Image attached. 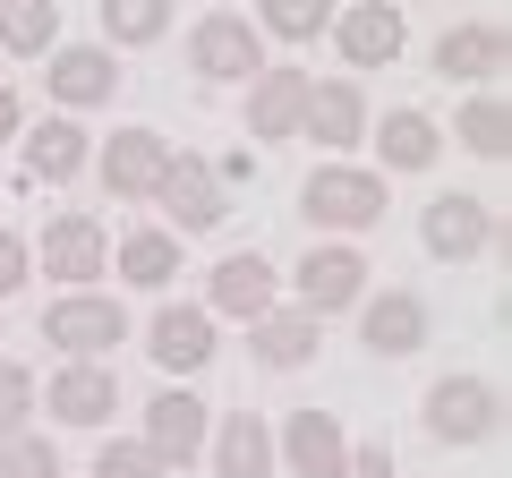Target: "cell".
<instances>
[{"label": "cell", "instance_id": "cell-6", "mask_svg": "<svg viewBox=\"0 0 512 478\" xmlns=\"http://www.w3.org/2000/svg\"><path fill=\"white\" fill-rule=\"evenodd\" d=\"M43 342L69 350V359H103L111 342H128V308L103 291H60L52 308H43Z\"/></svg>", "mask_w": 512, "mask_h": 478}, {"label": "cell", "instance_id": "cell-5", "mask_svg": "<svg viewBox=\"0 0 512 478\" xmlns=\"http://www.w3.org/2000/svg\"><path fill=\"white\" fill-rule=\"evenodd\" d=\"M504 427V393L487 376H436L427 385V436L436 444H487Z\"/></svg>", "mask_w": 512, "mask_h": 478}, {"label": "cell", "instance_id": "cell-20", "mask_svg": "<svg viewBox=\"0 0 512 478\" xmlns=\"http://www.w3.org/2000/svg\"><path fill=\"white\" fill-rule=\"evenodd\" d=\"M248 342H256V368L291 376V368H308V359H316V342H325V325H316L308 308H265V316L248 325Z\"/></svg>", "mask_w": 512, "mask_h": 478}, {"label": "cell", "instance_id": "cell-25", "mask_svg": "<svg viewBox=\"0 0 512 478\" xmlns=\"http://www.w3.org/2000/svg\"><path fill=\"white\" fill-rule=\"evenodd\" d=\"M120 282L128 291H171L180 282V239L171 231H120Z\"/></svg>", "mask_w": 512, "mask_h": 478}, {"label": "cell", "instance_id": "cell-3", "mask_svg": "<svg viewBox=\"0 0 512 478\" xmlns=\"http://www.w3.org/2000/svg\"><path fill=\"white\" fill-rule=\"evenodd\" d=\"M188 69H197L205 86H248V77L265 69V43H256V26L239 18V9H214V18L188 26Z\"/></svg>", "mask_w": 512, "mask_h": 478}, {"label": "cell", "instance_id": "cell-7", "mask_svg": "<svg viewBox=\"0 0 512 478\" xmlns=\"http://www.w3.org/2000/svg\"><path fill=\"white\" fill-rule=\"evenodd\" d=\"M35 257H43V274H52L60 291H94V282L111 274V231L94 214H52Z\"/></svg>", "mask_w": 512, "mask_h": 478}, {"label": "cell", "instance_id": "cell-13", "mask_svg": "<svg viewBox=\"0 0 512 478\" xmlns=\"http://www.w3.org/2000/svg\"><path fill=\"white\" fill-rule=\"evenodd\" d=\"M52 103L60 111H94V103H111L120 94V52H103V43H52Z\"/></svg>", "mask_w": 512, "mask_h": 478}, {"label": "cell", "instance_id": "cell-26", "mask_svg": "<svg viewBox=\"0 0 512 478\" xmlns=\"http://www.w3.org/2000/svg\"><path fill=\"white\" fill-rule=\"evenodd\" d=\"M171 35V0H103V52H146Z\"/></svg>", "mask_w": 512, "mask_h": 478}, {"label": "cell", "instance_id": "cell-11", "mask_svg": "<svg viewBox=\"0 0 512 478\" xmlns=\"http://www.w3.org/2000/svg\"><path fill=\"white\" fill-rule=\"evenodd\" d=\"M419 239H427V257L470 265L478 248L495 239V205H487V197H461V188H444V197L419 205Z\"/></svg>", "mask_w": 512, "mask_h": 478}, {"label": "cell", "instance_id": "cell-10", "mask_svg": "<svg viewBox=\"0 0 512 478\" xmlns=\"http://www.w3.org/2000/svg\"><path fill=\"white\" fill-rule=\"evenodd\" d=\"M265 308H282V265L274 257L239 248V257H222L214 274H205V316H239V325H256Z\"/></svg>", "mask_w": 512, "mask_h": 478}, {"label": "cell", "instance_id": "cell-21", "mask_svg": "<svg viewBox=\"0 0 512 478\" xmlns=\"http://www.w3.org/2000/svg\"><path fill=\"white\" fill-rule=\"evenodd\" d=\"M376 163L393 171V180L436 171V163H444V129L427 120V111H384V120H376Z\"/></svg>", "mask_w": 512, "mask_h": 478}, {"label": "cell", "instance_id": "cell-9", "mask_svg": "<svg viewBox=\"0 0 512 478\" xmlns=\"http://www.w3.org/2000/svg\"><path fill=\"white\" fill-rule=\"evenodd\" d=\"M205 436H214V410H205L188 385H163L146 402V436H137V444H146L163 470H188V461L205 453Z\"/></svg>", "mask_w": 512, "mask_h": 478}, {"label": "cell", "instance_id": "cell-17", "mask_svg": "<svg viewBox=\"0 0 512 478\" xmlns=\"http://www.w3.org/2000/svg\"><path fill=\"white\" fill-rule=\"evenodd\" d=\"M299 137H316L325 154L359 146V137H367V94L350 86V77H316V86H308V111H299Z\"/></svg>", "mask_w": 512, "mask_h": 478}, {"label": "cell", "instance_id": "cell-1", "mask_svg": "<svg viewBox=\"0 0 512 478\" xmlns=\"http://www.w3.org/2000/svg\"><path fill=\"white\" fill-rule=\"evenodd\" d=\"M384 205H393L384 171H359V163H316L308 188H299V214H308L316 231H376Z\"/></svg>", "mask_w": 512, "mask_h": 478}, {"label": "cell", "instance_id": "cell-8", "mask_svg": "<svg viewBox=\"0 0 512 478\" xmlns=\"http://www.w3.org/2000/svg\"><path fill=\"white\" fill-rule=\"evenodd\" d=\"M163 163H171L163 129H120V137L94 146V180H103V197H120V205H146L154 180H163Z\"/></svg>", "mask_w": 512, "mask_h": 478}, {"label": "cell", "instance_id": "cell-16", "mask_svg": "<svg viewBox=\"0 0 512 478\" xmlns=\"http://www.w3.org/2000/svg\"><path fill=\"white\" fill-rule=\"evenodd\" d=\"M359 342L376 350V359H410V350H427V299H419V291H376V299H359Z\"/></svg>", "mask_w": 512, "mask_h": 478}, {"label": "cell", "instance_id": "cell-4", "mask_svg": "<svg viewBox=\"0 0 512 478\" xmlns=\"http://www.w3.org/2000/svg\"><path fill=\"white\" fill-rule=\"evenodd\" d=\"M291 291H299V308L325 325V316H342V308H359V299H367V257H359V248H342V239H316L308 257L291 265Z\"/></svg>", "mask_w": 512, "mask_h": 478}, {"label": "cell", "instance_id": "cell-35", "mask_svg": "<svg viewBox=\"0 0 512 478\" xmlns=\"http://www.w3.org/2000/svg\"><path fill=\"white\" fill-rule=\"evenodd\" d=\"M18 120H26V111H18V94L0 86V146H9V137H18Z\"/></svg>", "mask_w": 512, "mask_h": 478}, {"label": "cell", "instance_id": "cell-18", "mask_svg": "<svg viewBox=\"0 0 512 478\" xmlns=\"http://www.w3.org/2000/svg\"><path fill=\"white\" fill-rule=\"evenodd\" d=\"M146 350H154V368H163V376H197L222 342H214V316H205V308H163L146 325Z\"/></svg>", "mask_w": 512, "mask_h": 478}, {"label": "cell", "instance_id": "cell-23", "mask_svg": "<svg viewBox=\"0 0 512 478\" xmlns=\"http://www.w3.org/2000/svg\"><path fill=\"white\" fill-rule=\"evenodd\" d=\"M495 69H504V26L470 18V26H453V35H436V77L444 86H487Z\"/></svg>", "mask_w": 512, "mask_h": 478}, {"label": "cell", "instance_id": "cell-32", "mask_svg": "<svg viewBox=\"0 0 512 478\" xmlns=\"http://www.w3.org/2000/svg\"><path fill=\"white\" fill-rule=\"evenodd\" d=\"M94 478H163V461H154V453H146L137 436H128V444L111 436L103 453H94Z\"/></svg>", "mask_w": 512, "mask_h": 478}, {"label": "cell", "instance_id": "cell-36", "mask_svg": "<svg viewBox=\"0 0 512 478\" xmlns=\"http://www.w3.org/2000/svg\"><path fill=\"white\" fill-rule=\"evenodd\" d=\"M0 9H9V0H0Z\"/></svg>", "mask_w": 512, "mask_h": 478}, {"label": "cell", "instance_id": "cell-34", "mask_svg": "<svg viewBox=\"0 0 512 478\" xmlns=\"http://www.w3.org/2000/svg\"><path fill=\"white\" fill-rule=\"evenodd\" d=\"M342 478H393V453H384V444H350V453H342Z\"/></svg>", "mask_w": 512, "mask_h": 478}, {"label": "cell", "instance_id": "cell-30", "mask_svg": "<svg viewBox=\"0 0 512 478\" xmlns=\"http://www.w3.org/2000/svg\"><path fill=\"white\" fill-rule=\"evenodd\" d=\"M35 410H43V385H35V368L0 359V436H26V427H35Z\"/></svg>", "mask_w": 512, "mask_h": 478}, {"label": "cell", "instance_id": "cell-22", "mask_svg": "<svg viewBox=\"0 0 512 478\" xmlns=\"http://www.w3.org/2000/svg\"><path fill=\"white\" fill-rule=\"evenodd\" d=\"M205 453H214V478H274V427L256 419V410H231L205 436Z\"/></svg>", "mask_w": 512, "mask_h": 478}, {"label": "cell", "instance_id": "cell-24", "mask_svg": "<svg viewBox=\"0 0 512 478\" xmlns=\"http://www.w3.org/2000/svg\"><path fill=\"white\" fill-rule=\"evenodd\" d=\"M86 163H94V137L77 129L69 111H60V120H43V129L26 137V180H52V188H60V180H77Z\"/></svg>", "mask_w": 512, "mask_h": 478}, {"label": "cell", "instance_id": "cell-31", "mask_svg": "<svg viewBox=\"0 0 512 478\" xmlns=\"http://www.w3.org/2000/svg\"><path fill=\"white\" fill-rule=\"evenodd\" d=\"M0 478H60V453H52V436H0Z\"/></svg>", "mask_w": 512, "mask_h": 478}, {"label": "cell", "instance_id": "cell-29", "mask_svg": "<svg viewBox=\"0 0 512 478\" xmlns=\"http://www.w3.org/2000/svg\"><path fill=\"white\" fill-rule=\"evenodd\" d=\"M256 26L274 43H316L333 26V0H256Z\"/></svg>", "mask_w": 512, "mask_h": 478}, {"label": "cell", "instance_id": "cell-15", "mask_svg": "<svg viewBox=\"0 0 512 478\" xmlns=\"http://www.w3.org/2000/svg\"><path fill=\"white\" fill-rule=\"evenodd\" d=\"M308 69H282V60H265V69L248 77V137H265V146H282V137H299V111H308Z\"/></svg>", "mask_w": 512, "mask_h": 478}, {"label": "cell", "instance_id": "cell-28", "mask_svg": "<svg viewBox=\"0 0 512 478\" xmlns=\"http://www.w3.org/2000/svg\"><path fill=\"white\" fill-rule=\"evenodd\" d=\"M453 137H461V154H478V163H504L512 111L495 103V94H470V103H461V120H453ZM453 137H444V146H453Z\"/></svg>", "mask_w": 512, "mask_h": 478}, {"label": "cell", "instance_id": "cell-33", "mask_svg": "<svg viewBox=\"0 0 512 478\" xmlns=\"http://www.w3.org/2000/svg\"><path fill=\"white\" fill-rule=\"evenodd\" d=\"M26 274H35V248H26V239L9 231V222H0V299H9V291H26Z\"/></svg>", "mask_w": 512, "mask_h": 478}, {"label": "cell", "instance_id": "cell-27", "mask_svg": "<svg viewBox=\"0 0 512 478\" xmlns=\"http://www.w3.org/2000/svg\"><path fill=\"white\" fill-rule=\"evenodd\" d=\"M52 43H60V0H9V9H0V52L43 60Z\"/></svg>", "mask_w": 512, "mask_h": 478}, {"label": "cell", "instance_id": "cell-19", "mask_svg": "<svg viewBox=\"0 0 512 478\" xmlns=\"http://www.w3.org/2000/svg\"><path fill=\"white\" fill-rule=\"evenodd\" d=\"M111 410H120V385H111L103 359H69V368H52V419L60 427H103Z\"/></svg>", "mask_w": 512, "mask_h": 478}, {"label": "cell", "instance_id": "cell-12", "mask_svg": "<svg viewBox=\"0 0 512 478\" xmlns=\"http://www.w3.org/2000/svg\"><path fill=\"white\" fill-rule=\"evenodd\" d=\"M333 43H342L350 69H393L402 43H410L402 0H350V9H333Z\"/></svg>", "mask_w": 512, "mask_h": 478}, {"label": "cell", "instance_id": "cell-2", "mask_svg": "<svg viewBox=\"0 0 512 478\" xmlns=\"http://www.w3.org/2000/svg\"><path fill=\"white\" fill-rule=\"evenodd\" d=\"M146 205H163V231H171V239H180V231L205 239L222 214H231V205H222V180H214V163H205V154H171Z\"/></svg>", "mask_w": 512, "mask_h": 478}, {"label": "cell", "instance_id": "cell-14", "mask_svg": "<svg viewBox=\"0 0 512 478\" xmlns=\"http://www.w3.org/2000/svg\"><path fill=\"white\" fill-rule=\"evenodd\" d=\"M342 453H350V436H342V419H333L325 402L291 410V427L274 436V461L291 478H342Z\"/></svg>", "mask_w": 512, "mask_h": 478}]
</instances>
